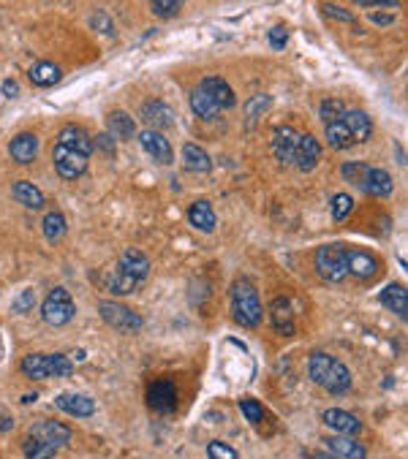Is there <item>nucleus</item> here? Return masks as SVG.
<instances>
[{
    "instance_id": "f704fd0d",
    "label": "nucleus",
    "mask_w": 408,
    "mask_h": 459,
    "mask_svg": "<svg viewBox=\"0 0 408 459\" xmlns=\"http://www.w3.org/2000/svg\"><path fill=\"white\" fill-rule=\"evenodd\" d=\"M185 0H150V8L158 19H175L182 11Z\"/></svg>"
},
{
    "instance_id": "49530a36",
    "label": "nucleus",
    "mask_w": 408,
    "mask_h": 459,
    "mask_svg": "<svg viewBox=\"0 0 408 459\" xmlns=\"http://www.w3.org/2000/svg\"><path fill=\"white\" fill-rule=\"evenodd\" d=\"M3 95H6V98H17L19 95V85L14 79H6V82H3Z\"/></svg>"
},
{
    "instance_id": "393cba45",
    "label": "nucleus",
    "mask_w": 408,
    "mask_h": 459,
    "mask_svg": "<svg viewBox=\"0 0 408 459\" xmlns=\"http://www.w3.org/2000/svg\"><path fill=\"white\" fill-rule=\"evenodd\" d=\"M381 304L392 310L395 316L406 318L408 316V294L406 288L400 285V282H390L384 291H381Z\"/></svg>"
},
{
    "instance_id": "f03ea898",
    "label": "nucleus",
    "mask_w": 408,
    "mask_h": 459,
    "mask_svg": "<svg viewBox=\"0 0 408 459\" xmlns=\"http://www.w3.org/2000/svg\"><path fill=\"white\" fill-rule=\"evenodd\" d=\"M147 275H150V258L144 256L142 250L128 247L123 256H120V261H117V272L107 280L109 294L128 297V294H134L147 280Z\"/></svg>"
},
{
    "instance_id": "473e14b6",
    "label": "nucleus",
    "mask_w": 408,
    "mask_h": 459,
    "mask_svg": "<svg viewBox=\"0 0 408 459\" xmlns=\"http://www.w3.org/2000/svg\"><path fill=\"white\" fill-rule=\"evenodd\" d=\"M272 106V98L269 95H253L248 104H245V128H256V123H259V117L264 114L267 109Z\"/></svg>"
},
{
    "instance_id": "bb28decb",
    "label": "nucleus",
    "mask_w": 408,
    "mask_h": 459,
    "mask_svg": "<svg viewBox=\"0 0 408 459\" xmlns=\"http://www.w3.org/2000/svg\"><path fill=\"white\" fill-rule=\"evenodd\" d=\"M28 76H30V82L36 85V88H52V85H57L60 82V68L54 66V63H49V60H41V63H33L30 66V71H28Z\"/></svg>"
},
{
    "instance_id": "c85d7f7f",
    "label": "nucleus",
    "mask_w": 408,
    "mask_h": 459,
    "mask_svg": "<svg viewBox=\"0 0 408 459\" xmlns=\"http://www.w3.org/2000/svg\"><path fill=\"white\" fill-rule=\"evenodd\" d=\"M188 223L199 231H213L215 229V212L210 201H194L188 207Z\"/></svg>"
},
{
    "instance_id": "9d476101",
    "label": "nucleus",
    "mask_w": 408,
    "mask_h": 459,
    "mask_svg": "<svg viewBox=\"0 0 408 459\" xmlns=\"http://www.w3.org/2000/svg\"><path fill=\"white\" fill-rule=\"evenodd\" d=\"M144 400H147V407H150L153 413H158V416H172V413L177 410V388H175L172 381L158 378V381H153V383L147 386Z\"/></svg>"
},
{
    "instance_id": "1a4fd4ad",
    "label": "nucleus",
    "mask_w": 408,
    "mask_h": 459,
    "mask_svg": "<svg viewBox=\"0 0 408 459\" xmlns=\"http://www.w3.org/2000/svg\"><path fill=\"white\" fill-rule=\"evenodd\" d=\"M98 313H101V318L107 321V326L117 329V332H125V335H136V332L144 326L142 316L134 313L131 307L120 304V302L104 299L101 304H98Z\"/></svg>"
},
{
    "instance_id": "7ed1b4c3",
    "label": "nucleus",
    "mask_w": 408,
    "mask_h": 459,
    "mask_svg": "<svg viewBox=\"0 0 408 459\" xmlns=\"http://www.w3.org/2000/svg\"><path fill=\"white\" fill-rule=\"evenodd\" d=\"M71 427L60 422H38L30 427L28 432V441L22 446V451L28 457H38V459H49L54 451L66 448L71 443Z\"/></svg>"
},
{
    "instance_id": "4c0bfd02",
    "label": "nucleus",
    "mask_w": 408,
    "mask_h": 459,
    "mask_svg": "<svg viewBox=\"0 0 408 459\" xmlns=\"http://www.w3.org/2000/svg\"><path fill=\"white\" fill-rule=\"evenodd\" d=\"M343 109H346V106L340 104V101H335V98H327V101H321V120H324V125L340 120Z\"/></svg>"
},
{
    "instance_id": "4be33fe9",
    "label": "nucleus",
    "mask_w": 408,
    "mask_h": 459,
    "mask_svg": "<svg viewBox=\"0 0 408 459\" xmlns=\"http://www.w3.org/2000/svg\"><path fill=\"white\" fill-rule=\"evenodd\" d=\"M327 448L332 457H349V459H362L368 451L365 446L356 441L354 435H332L327 438Z\"/></svg>"
},
{
    "instance_id": "9b49d317",
    "label": "nucleus",
    "mask_w": 408,
    "mask_h": 459,
    "mask_svg": "<svg viewBox=\"0 0 408 459\" xmlns=\"http://www.w3.org/2000/svg\"><path fill=\"white\" fill-rule=\"evenodd\" d=\"M300 136L302 133L297 128H291V125L275 128V133H272V153H275V158L286 163V166H294V153H297Z\"/></svg>"
},
{
    "instance_id": "6e6552de",
    "label": "nucleus",
    "mask_w": 408,
    "mask_h": 459,
    "mask_svg": "<svg viewBox=\"0 0 408 459\" xmlns=\"http://www.w3.org/2000/svg\"><path fill=\"white\" fill-rule=\"evenodd\" d=\"M74 313H76V304H74L71 294H69L66 288H52V291L44 297V302H41V316H44V321H47L49 326H54V329L66 326V323L74 318Z\"/></svg>"
},
{
    "instance_id": "5701e85b",
    "label": "nucleus",
    "mask_w": 408,
    "mask_h": 459,
    "mask_svg": "<svg viewBox=\"0 0 408 459\" xmlns=\"http://www.w3.org/2000/svg\"><path fill=\"white\" fill-rule=\"evenodd\" d=\"M107 131L115 136V139H134L136 136V123H134V117L123 112V109H115V112H109L107 117Z\"/></svg>"
},
{
    "instance_id": "ddd939ff",
    "label": "nucleus",
    "mask_w": 408,
    "mask_h": 459,
    "mask_svg": "<svg viewBox=\"0 0 408 459\" xmlns=\"http://www.w3.org/2000/svg\"><path fill=\"white\" fill-rule=\"evenodd\" d=\"M199 88L213 98V104L218 106L221 112H223V109H234V104H237V95H234L231 85L226 79H221V76H207V79H202Z\"/></svg>"
},
{
    "instance_id": "39448f33",
    "label": "nucleus",
    "mask_w": 408,
    "mask_h": 459,
    "mask_svg": "<svg viewBox=\"0 0 408 459\" xmlns=\"http://www.w3.org/2000/svg\"><path fill=\"white\" fill-rule=\"evenodd\" d=\"M231 318L245 329H256L262 323V318H264L259 288L245 278H240L231 285Z\"/></svg>"
},
{
    "instance_id": "cd10ccee",
    "label": "nucleus",
    "mask_w": 408,
    "mask_h": 459,
    "mask_svg": "<svg viewBox=\"0 0 408 459\" xmlns=\"http://www.w3.org/2000/svg\"><path fill=\"white\" fill-rule=\"evenodd\" d=\"M182 166H185L188 172L204 174V172L213 169V160H210V155H207L199 144H185V147H182Z\"/></svg>"
},
{
    "instance_id": "a19ab883",
    "label": "nucleus",
    "mask_w": 408,
    "mask_h": 459,
    "mask_svg": "<svg viewBox=\"0 0 408 459\" xmlns=\"http://www.w3.org/2000/svg\"><path fill=\"white\" fill-rule=\"evenodd\" d=\"M207 454H210V457H215V459H234V457H237V451H234L231 446H226V443H221V441L210 443V446H207Z\"/></svg>"
},
{
    "instance_id": "a211bd4d",
    "label": "nucleus",
    "mask_w": 408,
    "mask_h": 459,
    "mask_svg": "<svg viewBox=\"0 0 408 459\" xmlns=\"http://www.w3.org/2000/svg\"><path fill=\"white\" fill-rule=\"evenodd\" d=\"M321 419H324V424H327L330 429H335L340 435H359V432H362V422L356 419L354 413L340 410V407H327Z\"/></svg>"
},
{
    "instance_id": "c03bdc74",
    "label": "nucleus",
    "mask_w": 408,
    "mask_h": 459,
    "mask_svg": "<svg viewBox=\"0 0 408 459\" xmlns=\"http://www.w3.org/2000/svg\"><path fill=\"white\" fill-rule=\"evenodd\" d=\"M93 147H98V150H104L107 155H115V141H112V133L104 131V133H98V139L93 141Z\"/></svg>"
},
{
    "instance_id": "e433bc0d",
    "label": "nucleus",
    "mask_w": 408,
    "mask_h": 459,
    "mask_svg": "<svg viewBox=\"0 0 408 459\" xmlns=\"http://www.w3.org/2000/svg\"><path fill=\"white\" fill-rule=\"evenodd\" d=\"M240 410H243V416H245L253 427H259V424L264 422V416H267L264 405H262V403H256V400H243V403H240Z\"/></svg>"
},
{
    "instance_id": "79ce46f5",
    "label": "nucleus",
    "mask_w": 408,
    "mask_h": 459,
    "mask_svg": "<svg viewBox=\"0 0 408 459\" xmlns=\"http://www.w3.org/2000/svg\"><path fill=\"white\" fill-rule=\"evenodd\" d=\"M269 44H272V49H284L286 44H288V30H286L284 25H275L269 30Z\"/></svg>"
},
{
    "instance_id": "2eb2a0df",
    "label": "nucleus",
    "mask_w": 408,
    "mask_h": 459,
    "mask_svg": "<svg viewBox=\"0 0 408 459\" xmlns=\"http://www.w3.org/2000/svg\"><path fill=\"white\" fill-rule=\"evenodd\" d=\"M8 155L14 158V163H33L38 158V136L30 131H22L14 139L8 141Z\"/></svg>"
},
{
    "instance_id": "423d86ee",
    "label": "nucleus",
    "mask_w": 408,
    "mask_h": 459,
    "mask_svg": "<svg viewBox=\"0 0 408 459\" xmlns=\"http://www.w3.org/2000/svg\"><path fill=\"white\" fill-rule=\"evenodd\" d=\"M19 370L30 381H47V378H69L74 364L66 353H28L19 362Z\"/></svg>"
},
{
    "instance_id": "b1692460",
    "label": "nucleus",
    "mask_w": 408,
    "mask_h": 459,
    "mask_svg": "<svg viewBox=\"0 0 408 459\" xmlns=\"http://www.w3.org/2000/svg\"><path fill=\"white\" fill-rule=\"evenodd\" d=\"M392 191H395V182H392L390 172H384V169H371V172H368L365 185H362V193L387 198V196H392Z\"/></svg>"
},
{
    "instance_id": "dca6fc26",
    "label": "nucleus",
    "mask_w": 408,
    "mask_h": 459,
    "mask_svg": "<svg viewBox=\"0 0 408 459\" xmlns=\"http://www.w3.org/2000/svg\"><path fill=\"white\" fill-rule=\"evenodd\" d=\"M321 160V144L316 136H310V133H302L300 136V144H297V153H294V166L300 169V172H310V169H316Z\"/></svg>"
},
{
    "instance_id": "f257e3e1",
    "label": "nucleus",
    "mask_w": 408,
    "mask_h": 459,
    "mask_svg": "<svg viewBox=\"0 0 408 459\" xmlns=\"http://www.w3.org/2000/svg\"><path fill=\"white\" fill-rule=\"evenodd\" d=\"M90 155H93V139L85 128L66 125L52 147V163L63 179H76L88 172Z\"/></svg>"
},
{
    "instance_id": "f8f14e48",
    "label": "nucleus",
    "mask_w": 408,
    "mask_h": 459,
    "mask_svg": "<svg viewBox=\"0 0 408 459\" xmlns=\"http://www.w3.org/2000/svg\"><path fill=\"white\" fill-rule=\"evenodd\" d=\"M54 407L69 413L74 419H88L95 413V403L90 400L88 394H79V391H63L54 397Z\"/></svg>"
},
{
    "instance_id": "4468645a",
    "label": "nucleus",
    "mask_w": 408,
    "mask_h": 459,
    "mask_svg": "<svg viewBox=\"0 0 408 459\" xmlns=\"http://www.w3.org/2000/svg\"><path fill=\"white\" fill-rule=\"evenodd\" d=\"M340 120H343V125L349 128V133H351L354 144H362V141L371 139L373 120H371V114H368V112H362V109H343Z\"/></svg>"
},
{
    "instance_id": "aec40b11",
    "label": "nucleus",
    "mask_w": 408,
    "mask_h": 459,
    "mask_svg": "<svg viewBox=\"0 0 408 459\" xmlns=\"http://www.w3.org/2000/svg\"><path fill=\"white\" fill-rule=\"evenodd\" d=\"M378 272V258L368 250H349V275L356 280H371Z\"/></svg>"
},
{
    "instance_id": "c756f323",
    "label": "nucleus",
    "mask_w": 408,
    "mask_h": 459,
    "mask_svg": "<svg viewBox=\"0 0 408 459\" xmlns=\"http://www.w3.org/2000/svg\"><path fill=\"white\" fill-rule=\"evenodd\" d=\"M191 109H194V114L199 117V120H207V123H210V120H215V117L221 114V109L213 104V98H210V95H207L202 88H199V85L191 90Z\"/></svg>"
},
{
    "instance_id": "c9c22d12",
    "label": "nucleus",
    "mask_w": 408,
    "mask_h": 459,
    "mask_svg": "<svg viewBox=\"0 0 408 459\" xmlns=\"http://www.w3.org/2000/svg\"><path fill=\"white\" fill-rule=\"evenodd\" d=\"M354 210V198L349 193H335L332 196V217L335 220H343V217H349Z\"/></svg>"
},
{
    "instance_id": "7c9ffc66",
    "label": "nucleus",
    "mask_w": 408,
    "mask_h": 459,
    "mask_svg": "<svg viewBox=\"0 0 408 459\" xmlns=\"http://www.w3.org/2000/svg\"><path fill=\"white\" fill-rule=\"evenodd\" d=\"M327 141H330L335 150H349V147H354V139H351L349 128L343 125V120L327 123Z\"/></svg>"
},
{
    "instance_id": "09e8293b",
    "label": "nucleus",
    "mask_w": 408,
    "mask_h": 459,
    "mask_svg": "<svg viewBox=\"0 0 408 459\" xmlns=\"http://www.w3.org/2000/svg\"><path fill=\"white\" fill-rule=\"evenodd\" d=\"M356 6H365V8H368V6H375V3H381V6H397V3H400V0H354Z\"/></svg>"
},
{
    "instance_id": "f3484780",
    "label": "nucleus",
    "mask_w": 408,
    "mask_h": 459,
    "mask_svg": "<svg viewBox=\"0 0 408 459\" xmlns=\"http://www.w3.org/2000/svg\"><path fill=\"white\" fill-rule=\"evenodd\" d=\"M139 144H142L144 153H150L158 163H166V166H169V163L175 160V155H172V144H169V139H166L161 131H142V133H139Z\"/></svg>"
},
{
    "instance_id": "412c9836",
    "label": "nucleus",
    "mask_w": 408,
    "mask_h": 459,
    "mask_svg": "<svg viewBox=\"0 0 408 459\" xmlns=\"http://www.w3.org/2000/svg\"><path fill=\"white\" fill-rule=\"evenodd\" d=\"M269 316H272V326H275L281 335H286V337L294 335V304L286 299V297L272 299Z\"/></svg>"
},
{
    "instance_id": "58836bf2",
    "label": "nucleus",
    "mask_w": 408,
    "mask_h": 459,
    "mask_svg": "<svg viewBox=\"0 0 408 459\" xmlns=\"http://www.w3.org/2000/svg\"><path fill=\"white\" fill-rule=\"evenodd\" d=\"M33 304H36V294H33V288H25L17 299H14V304H11V313L22 316V313H28Z\"/></svg>"
},
{
    "instance_id": "37998d69",
    "label": "nucleus",
    "mask_w": 408,
    "mask_h": 459,
    "mask_svg": "<svg viewBox=\"0 0 408 459\" xmlns=\"http://www.w3.org/2000/svg\"><path fill=\"white\" fill-rule=\"evenodd\" d=\"M93 28L101 30V33H107V35L115 33V28L109 25V17L104 14V11H95V14H93Z\"/></svg>"
},
{
    "instance_id": "a18cd8bd",
    "label": "nucleus",
    "mask_w": 408,
    "mask_h": 459,
    "mask_svg": "<svg viewBox=\"0 0 408 459\" xmlns=\"http://www.w3.org/2000/svg\"><path fill=\"white\" fill-rule=\"evenodd\" d=\"M11 429H14V416H11L8 410L0 407V435H6V432H11Z\"/></svg>"
},
{
    "instance_id": "2f4dec72",
    "label": "nucleus",
    "mask_w": 408,
    "mask_h": 459,
    "mask_svg": "<svg viewBox=\"0 0 408 459\" xmlns=\"http://www.w3.org/2000/svg\"><path fill=\"white\" fill-rule=\"evenodd\" d=\"M66 231H69V226H66V217L60 212H47L44 215V237L49 242H60L66 237Z\"/></svg>"
},
{
    "instance_id": "de8ad7c7",
    "label": "nucleus",
    "mask_w": 408,
    "mask_h": 459,
    "mask_svg": "<svg viewBox=\"0 0 408 459\" xmlns=\"http://www.w3.org/2000/svg\"><path fill=\"white\" fill-rule=\"evenodd\" d=\"M371 22L381 25V28H387V25H392V22H395V17H392V14H371Z\"/></svg>"
},
{
    "instance_id": "20e7f679",
    "label": "nucleus",
    "mask_w": 408,
    "mask_h": 459,
    "mask_svg": "<svg viewBox=\"0 0 408 459\" xmlns=\"http://www.w3.org/2000/svg\"><path fill=\"white\" fill-rule=\"evenodd\" d=\"M308 375L316 386L327 388L330 394H349L351 388V372L346 370V364H340L337 359H332L330 353L313 351L308 356Z\"/></svg>"
},
{
    "instance_id": "72a5a7b5",
    "label": "nucleus",
    "mask_w": 408,
    "mask_h": 459,
    "mask_svg": "<svg viewBox=\"0 0 408 459\" xmlns=\"http://www.w3.org/2000/svg\"><path fill=\"white\" fill-rule=\"evenodd\" d=\"M368 172H371V166L368 163H359V160H349V163H343L340 166V174H343V179L346 182H351L354 188H359L362 191V185H365V177H368Z\"/></svg>"
},
{
    "instance_id": "a878e982",
    "label": "nucleus",
    "mask_w": 408,
    "mask_h": 459,
    "mask_svg": "<svg viewBox=\"0 0 408 459\" xmlns=\"http://www.w3.org/2000/svg\"><path fill=\"white\" fill-rule=\"evenodd\" d=\"M11 196H14L17 204L28 207V210H41V207H44V196H41V191H38L33 182H25V179L14 182Z\"/></svg>"
},
{
    "instance_id": "0eeeda50",
    "label": "nucleus",
    "mask_w": 408,
    "mask_h": 459,
    "mask_svg": "<svg viewBox=\"0 0 408 459\" xmlns=\"http://www.w3.org/2000/svg\"><path fill=\"white\" fill-rule=\"evenodd\" d=\"M316 272L327 282H343L349 278V247L324 245L316 253Z\"/></svg>"
},
{
    "instance_id": "6ab92c4d",
    "label": "nucleus",
    "mask_w": 408,
    "mask_h": 459,
    "mask_svg": "<svg viewBox=\"0 0 408 459\" xmlns=\"http://www.w3.org/2000/svg\"><path fill=\"white\" fill-rule=\"evenodd\" d=\"M142 120L150 128H172L175 125V112L172 106L158 101V98H150L142 104Z\"/></svg>"
},
{
    "instance_id": "ea45409f",
    "label": "nucleus",
    "mask_w": 408,
    "mask_h": 459,
    "mask_svg": "<svg viewBox=\"0 0 408 459\" xmlns=\"http://www.w3.org/2000/svg\"><path fill=\"white\" fill-rule=\"evenodd\" d=\"M321 14L337 19V22H356L351 11H346V8H340V6H332V3H324V6H321Z\"/></svg>"
}]
</instances>
